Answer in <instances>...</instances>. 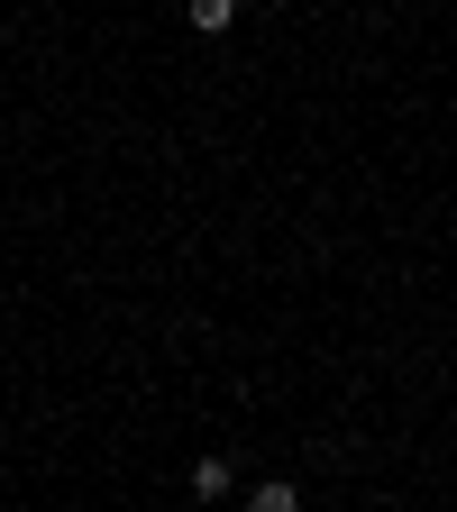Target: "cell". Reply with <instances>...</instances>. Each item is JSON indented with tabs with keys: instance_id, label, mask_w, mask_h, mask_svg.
I'll return each instance as SVG.
<instances>
[{
	"instance_id": "1",
	"label": "cell",
	"mask_w": 457,
	"mask_h": 512,
	"mask_svg": "<svg viewBox=\"0 0 457 512\" xmlns=\"http://www.w3.org/2000/svg\"><path fill=\"white\" fill-rule=\"evenodd\" d=\"M238 10H247V0H183L192 37H229V28H238Z\"/></svg>"
},
{
	"instance_id": "2",
	"label": "cell",
	"mask_w": 457,
	"mask_h": 512,
	"mask_svg": "<svg viewBox=\"0 0 457 512\" xmlns=\"http://www.w3.org/2000/svg\"><path fill=\"white\" fill-rule=\"evenodd\" d=\"M229 458H192V503H229Z\"/></svg>"
},
{
	"instance_id": "3",
	"label": "cell",
	"mask_w": 457,
	"mask_h": 512,
	"mask_svg": "<svg viewBox=\"0 0 457 512\" xmlns=\"http://www.w3.org/2000/svg\"><path fill=\"white\" fill-rule=\"evenodd\" d=\"M247 503H256V512H293V503H302V485H284V476H266V485H256V494H247Z\"/></svg>"
}]
</instances>
